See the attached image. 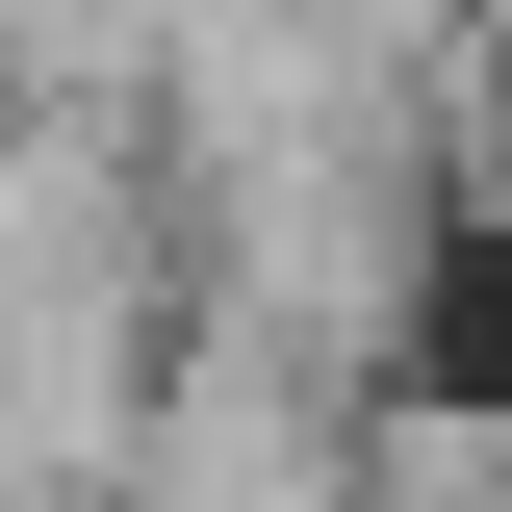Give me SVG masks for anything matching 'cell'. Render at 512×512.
Returning <instances> with one entry per match:
<instances>
[{"label": "cell", "instance_id": "cell-2", "mask_svg": "<svg viewBox=\"0 0 512 512\" xmlns=\"http://www.w3.org/2000/svg\"><path fill=\"white\" fill-rule=\"evenodd\" d=\"M0 103H180V0H0Z\"/></svg>", "mask_w": 512, "mask_h": 512}, {"label": "cell", "instance_id": "cell-1", "mask_svg": "<svg viewBox=\"0 0 512 512\" xmlns=\"http://www.w3.org/2000/svg\"><path fill=\"white\" fill-rule=\"evenodd\" d=\"M359 461H384L359 359H308V333H256V308H180L154 436H128V512H359Z\"/></svg>", "mask_w": 512, "mask_h": 512}]
</instances>
